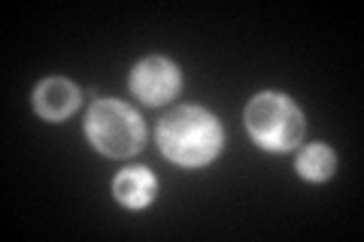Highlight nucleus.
<instances>
[{"label":"nucleus","mask_w":364,"mask_h":242,"mask_svg":"<svg viewBox=\"0 0 364 242\" xmlns=\"http://www.w3.org/2000/svg\"><path fill=\"white\" fill-rule=\"evenodd\" d=\"M222 124L200 106H176L158 124V145L176 167H207L222 152Z\"/></svg>","instance_id":"1"},{"label":"nucleus","mask_w":364,"mask_h":242,"mask_svg":"<svg viewBox=\"0 0 364 242\" xmlns=\"http://www.w3.org/2000/svg\"><path fill=\"white\" fill-rule=\"evenodd\" d=\"M246 131L264 152H291L304 140V112L286 94L264 91L246 106Z\"/></svg>","instance_id":"2"},{"label":"nucleus","mask_w":364,"mask_h":242,"mask_svg":"<svg viewBox=\"0 0 364 242\" xmlns=\"http://www.w3.org/2000/svg\"><path fill=\"white\" fill-rule=\"evenodd\" d=\"M85 133L91 145L100 155H109V158H131L146 143L143 119L128 103H119V100H97L88 109Z\"/></svg>","instance_id":"3"},{"label":"nucleus","mask_w":364,"mask_h":242,"mask_svg":"<svg viewBox=\"0 0 364 242\" xmlns=\"http://www.w3.org/2000/svg\"><path fill=\"white\" fill-rule=\"evenodd\" d=\"M182 88V73L173 61H167L161 55L143 57L140 64L131 70V91L143 103H167L176 97V91Z\"/></svg>","instance_id":"4"},{"label":"nucleus","mask_w":364,"mask_h":242,"mask_svg":"<svg viewBox=\"0 0 364 242\" xmlns=\"http://www.w3.org/2000/svg\"><path fill=\"white\" fill-rule=\"evenodd\" d=\"M76 106H79V88L70 79L52 76L33 88V109L46 121H64L67 115L76 112Z\"/></svg>","instance_id":"5"},{"label":"nucleus","mask_w":364,"mask_h":242,"mask_svg":"<svg viewBox=\"0 0 364 242\" xmlns=\"http://www.w3.org/2000/svg\"><path fill=\"white\" fill-rule=\"evenodd\" d=\"M112 194H116V200L122 206H128V209H143V206H149L155 200L158 179L146 167H128L112 182Z\"/></svg>","instance_id":"6"},{"label":"nucleus","mask_w":364,"mask_h":242,"mask_svg":"<svg viewBox=\"0 0 364 242\" xmlns=\"http://www.w3.org/2000/svg\"><path fill=\"white\" fill-rule=\"evenodd\" d=\"M334 170H337V155L331 152V145H325V143L306 145L304 152L298 155V172L304 179H310V182L331 179Z\"/></svg>","instance_id":"7"}]
</instances>
